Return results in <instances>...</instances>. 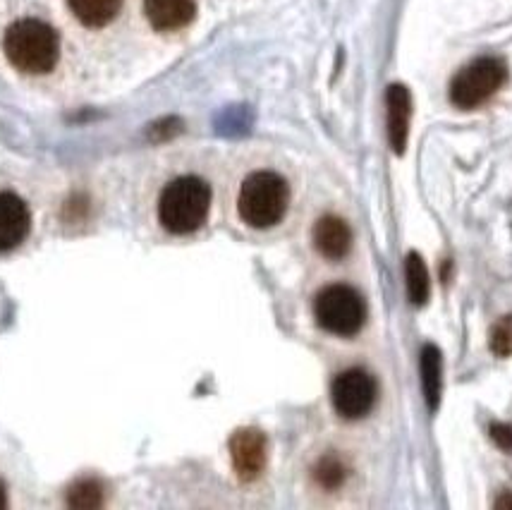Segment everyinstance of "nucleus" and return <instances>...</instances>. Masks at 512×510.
Here are the masks:
<instances>
[{
  "label": "nucleus",
  "instance_id": "1",
  "mask_svg": "<svg viewBox=\"0 0 512 510\" xmlns=\"http://www.w3.org/2000/svg\"><path fill=\"white\" fill-rule=\"evenodd\" d=\"M3 51L12 68L27 75H46L60 60V39L51 24L27 17L10 24L3 36Z\"/></svg>",
  "mask_w": 512,
  "mask_h": 510
},
{
  "label": "nucleus",
  "instance_id": "2",
  "mask_svg": "<svg viewBox=\"0 0 512 510\" xmlns=\"http://www.w3.org/2000/svg\"><path fill=\"white\" fill-rule=\"evenodd\" d=\"M211 209V187L201 178L185 175L173 180L158 199V221L168 233L187 235L201 228Z\"/></svg>",
  "mask_w": 512,
  "mask_h": 510
},
{
  "label": "nucleus",
  "instance_id": "3",
  "mask_svg": "<svg viewBox=\"0 0 512 510\" xmlns=\"http://www.w3.org/2000/svg\"><path fill=\"white\" fill-rule=\"evenodd\" d=\"M290 204V187L273 170H256L242 182L237 211L252 228H271L283 221Z\"/></svg>",
  "mask_w": 512,
  "mask_h": 510
},
{
  "label": "nucleus",
  "instance_id": "4",
  "mask_svg": "<svg viewBox=\"0 0 512 510\" xmlns=\"http://www.w3.org/2000/svg\"><path fill=\"white\" fill-rule=\"evenodd\" d=\"M508 82V65L503 58L484 56L472 60L450 82V101L460 111H474L484 106L498 89Z\"/></svg>",
  "mask_w": 512,
  "mask_h": 510
},
{
  "label": "nucleus",
  "instance_id": "5",
  "mask_svg": "<svg viewBox=\"0 0 512 510\" xmlns=\"http://www.w3.org/2000/svg\"><path fill=\"white\" fill-rule=\"evenodd\" d=\"M314 317L323 331L333 336H357L367 321V305L355 288L335 283L316 295Z\"/></svg>",
  "mask_w": 512,
  "mask_h": 510
},
{
  "label": "nucleus",
  "instance_id": "6",
  "mask_svg": "<svg viewBox=\"0 0 512 510\" xmlns=\"http://www.w3.org/2000/svg\"><path fill=\"white\" fill-rule=\"evenodd\" d=\"M376 379L364 369H347L335 376L331 386V403L343 420H362L376 405Z\"/></svg>",
  "mask_w": 512,
  "mask_h": 510
},
{
  "label": "nucleus",
  "instance_id": "7",
  "mask_svg": "<svg viewBox=\"0 0 512 510\" xmlns=\"http://www.w3.org/2000/svg\"><path fill=\"white\" fill-rule=\"evenodd\" d=\"M268 458L266 436L259 429H237L230 439V460L242 482H254L264 472Z\"/></svg>",
  "mask_w": 512,
  "mask_h": 510
},
{
  "label": "nucleus",
  "instance_id": "8",
  "mask_svg": "<svg viewBox=\"0 0 512 510\" xmlns=\"http://www.w3.org/2000/svg\"><path fill=\"white\" fill-rule=\"evenodd\" d=\"M386 108H388V142L393 154L402 156L410 139L412 123V94L405 84H390L386 91Z\"/></svg>",
  "mask_w": 512,
  "mask_h": 510
},
{
  "label": "nucleus",
  "instance_id": "9",
  "mask_svg": "<svg viewBox=\"0 0 512 510\" xmlns=\"http://www.w3.org/2000/svg\"><path fill=\"white\" fill-rule=\"evenodd\" d=\"M32 216L17 194L0 192V252L15 250L29 235Z\"/></svg>",
  "mask_w": 512,
  "mask_h": 510
},
{
  "label": "nucleus",
  "instance_id": "10",
  "mask_svg": "<svg viewBox=\"0 0 512 510\" xmlns=\"http://www.w3.org/2000/svg\"><path fill=\"white\" fill-rule=\"evenodd\" d=\"M146 20L156 32H178L197 15L194 0H144Z\"/></svg>",
  "mask_w": 512,
  "mask_h": 510
},
{
  "label": "nucleus",
  "instance_id": "11",
  "mask_svg": "<svg viewBox=\"0 0 512 510\" xmlns=\"http://www.w3.org/2000/svg\"><path fill=\"white\" fill-rule=\"evenodd\" d=\"M314 247L319 250L321 257L338 261L347 257L352 247V230L343 218L338 216H323L314 226Z\"/></svg>",
  "mask_w": 512,
  "mask_h": 510
},
{
  "label": "nucleus",
  "instance_id": "12",
  "mask_svg": "<svg viewBox=\"0 0 512 510\" xmlns=\"http://www.w3.org/2000/svg\"><path fill=\"white\" fill-rule=\"evenodd\" d=\"M419 367H422V388L426 405L431 412L438 410L443 393V355L436 345H424L419 355Z\"/></svg>",
  "mask_w": 512,
  "mask_h": 510
},
{
  "label": "nucleus",
  "instance_id": "13",
  "mask_svg": "<svg viewBox=\"0 0 512 510\" xmlns=\"http://www.w3.org/2000/svg\"><path fill=\"white\" fill-rule=\"evenodd\" d=\"M67 3L77 20L91 29L111 24L123 8V0H67Z\"/></svg>",
  "mask_w": 512,
  "mask_h": 510
},
{
  "label": "nucleus",
  "instance_id": "14",
  "mask_svg": "<svg viewBox=\"0 0 512 510\" xmlns=\"http://www.w3.org/2000/svg\"><path fill=\"white\" fill-rule=\"evenodd\" d=\"M405 278H407V295H410L412 305L424 307L431 295V276L426 269V261L419 252H410L405 261Z\"/></svg>",
  "mask_w": 512,
  "mask_h": 510
},
{
  "label": "nucleus",
  "instance_id": "15",
  "mask_svg": "<svg viewBox=\"0 0 512 510\" xmlns=\"http://www.w3.org/2000/svg\"><path fill=\"white\" fill-rule=\"evenodd\" d=\"M314 479L323 489L343 487V482L347 479V465L338 455H323L314 467Z\"/></svg>",
  "mask_w": 512,
  "mask_h": 510
},
{
  "label": "nucleus",
  "instance_id": "16",
  "mask_svg": "<svg viewBox=\"0 0 512 510\" xmlns=\"http://www.w3.org/2000/svg\"><path fill=\"white\" fill-rule=\"evenodd\" d=\"M103 503L101 484L94 479H82L67 491V506L72 508H99Z\"/></svg>",
  "mask_w": 512,
  "mask_h": 510
},
{
  "label": "nucleus",
  "instance_id": "17",
  "mask_svg": "<svg viewBox=\"0 0 512 510\" xmlns=\"http://www.w3.org/2000/svg\"><path fill=\"white\" fill-rule=\"evenodd\" d=\"M489 345L496 357H512V314L498 319V324L491 331Z\"/></svg>",
  "mask_w": 512,
  "mask_h": 510
},
{
  "label": "nucleus",
  "instance_id": "18",
  "mask_svg": "<svg viewBox=\"0 0 512 510\" xmlns=\"http://www.w3.org/2000/svg\"><path fill=\"white\" fill-rule=\"evenodd\" d=\"M489 436L503 453H512V424L493 422L489 427Z\"/></svg>",
  "mask_w": 512,
  "mask_h": 510
},
{
  "label": "nucleus",
  "instance_id": "19",
  "mask_svg": "<svg viewBox=\"0 0 512 510\" xmlns=\"http://www.w3.org/2000/svg\"><path fill=\"white\" fill-rule=\"evenodd\" d=\"M180 130H182L180 120L178 118H168V120H161V123L154 127V137L156 139H168V137L178 135Z\"/></svg>",
  "mask_w": 512,
  "mask_h": 510
},
{
  "label": "nucleus",
  "instance_id": "20",
  "mask_svg": "<svg viewBox=\"0 0 512 510\" xmlns=\"http://www.w3.org/2000/svg\"><path fill=\"white\" fill-rule=\"evenodd\" d=\"M493 506H496L498 510H503V508H512V491H503V494L498 496V499H496V503H493Z\"/></svg>",
  "mask_w": 512,
  "mask_h": 510
},
{
  "label": "nucleus",
  "instance_id": "21",
  "mask_svg": "<svg viewBox=\"0 0 512 510\" xmlns=\"http://www.w3.org/2000/svg\"><path fill=\"white\" fill-rule=\"evenodd\" d=\"M5 503H8V499H5V487L3 482H0V508H5Z\"/></svg>",
  "mask_w": 512,
  "mask_h": 510
}]
</instances>
